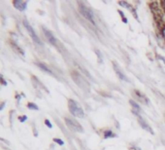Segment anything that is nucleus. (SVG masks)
Masks as SVG:
<instances>
[{
	"label": "nucleus",
	"instance_id": "f257e3e1",
	"mask_svg": "<svg viewBox=\"0 0 165 150\" xmlns=\"http://www.w3.org/2000/svg\"><path fill=\"white\" fill-rule=\"evenodd\" d=\"M68 107H69V110L73 116H75L77 118L85 117V112H84L83 108L81 107V105L78 103L77 101H74V99H69V101H68Z\"/></svg>",
	"mask_w": 165,
	"mask_h": 150
},
{
	"label": "nucleus",
	"instance_id": "f03ea898",
	"mask_svg": "<svg viewBox=\"0 0 165 150\" xmlns=\"http://www.w3.org/2000/svg\"><path fill=\"white\" fill-rule=\"evenodd\" d=\"M79 11L81 14L83 15V17H85L86 20H88L90 22L92 23V25H95V19H94V15L93 13L91 12L90 9H88V7L86 6V5H84L82 3L79 4Z\"/></svg>",
	"mask_w": 165,
	"mask_h": 150
},
{
	"label": "nucleus",
	"instance_id": "7ed1b4c3",
	"mask_svg": "<svg viewBox=\"0 0 165 150\" xmlns=\"http://www.w3.org/2000/svg\"><path fill=\"white\" fill-rule=\"evenodd\" d=\"M72 78L80 88H82L83 90H88V88H90L88 83L86 82V79H84L78 72H73L72 73Z\"/></svg>",
	"mask_w": 165,
	"mask_h": 150
},
{
	"label": "nucleus",
	"instance_id": "20e7f679",
	"mask_svg": "<svg viewBox=\"0 0 165 150\" xmlns=\"http://www.w3.org/2000/svg\"><path fill=\"white\" fill-rule=\"evenodd\" d=\"M23 25H24V27L26 28V30L28 31V33H29V35L31 36V38H32V40L35 42V43H37V44H39V45H42V41L40 40V38L38 37V35L37 34L35 33V31H34V29H33V27L31 26L29 23H28V22L27 21H23Z\"/></svg>",
	"mask_w": 165,
	"mask_h": 150
},
{
	"label": "nucleus",
	"instance_id": "39448f33",
	"mask_svg": "<svg viewBox=\"0 0 165 150\" xmlns=\"http://www.w3.org/2000/svg\"><path fill=\"white\" fill-rule=\"evenodd\" d=\"M64 120H65V123H66L67 127L69 128L70 130H72L74 132H80V133H82V132L84 131L82 126H81L77 121L69 119V118H65Z\"/></svg>",
	"mask_w": 165,
	"mask_h": 150
},
{
	"label": "nucleus",
	"instance_id": "423d86ee",
	"mask_svg": "<svg viewBox=\"0 0 165 150\" xmlns=\"http://www.w3.org/2000/svg\"><path fill=\"white\" fill-rule=\"evenodd\" d=\"M138 122H139V124H140V126L144 129V130L147 131V132H149V133H151V135H153V131L151 130V128L150 127V125L147 124L146 121L144 120L141 116H139V115H138Z\"/></svg>",
	"mask_w": 165,
	"mask_h": 150
},
{
	"label": "nucleus",
	"instance_id": "0eeeda50",
	"mask_svg": "<svg viewBox=\"0 0 165 150\" xmlns=\"http://www.w3.org/2000/svg\"><path fill=\"white\" fill-rule=\"evenodd\" d=\"M43 30H44V34H45V36L47 37V40H48L51 44H53V45H56V39L53 35V33H52L50 30L46 29V28H43Z\"/></svg>",
	"mask_w": 165,
	"mask_h": 150
},
{
	"label": "nucleus",
	"instance_id": "6e6552de",
	"mask_svg": "<svg viewBox=\"0 0 165 150\" xmlns=\"http://www.w3.org/2000/svg\"><path fill=\"white\" fill-rule=\"evenodd\" d=\"M13 4H14V6L16 7V9L20 10V11H24L27 6L26 2L20 1V0H15V1L13 2Z\"/></svg>",
	"mask_w": 165,
	"mask_h": 150
},
{
	"label": "nucleus",
	"instance_id": "1a4fd4ad",
	"mask_svg": "<svg viewBox=\"0 0 165 150\" xmlns=\"http://www.w3.org/2000/svg\"><path fill=\"white\" fill-rule=\"evenodd\" d=\"M114 68H115V71H116L117 73V75L119 76V78L120 79V80H122V81H126V82H129V80H128V78L125 76L124 73L122 72V70L120 69L119 67L116 66V64H114Z\"/></svg>",
	"mask_w": 165,
	"mask_h": 150
},
{
	"label": "nucleus",
	"instance_id": "9d476101",
	"mask_svg": "<svg viewBox=\"0 0 165 150\" xmlns=\"http://www.w3.org/2000/svg\"><path fill=\"white\" fill-rule=\"evenodd\" d=\"M129 102H130V104H131L132 107H133V112H134L136 115H138V113L140 112V110H141L140 109V106H139V105L136 103L135 101H130Z\"/></svg>",
	"mask_w": 165,
	"mask_h": 150
},
{
	"label": "nucleus",
	"instance_id": "9b49d317",
	"mask_svg": "<svg viewBox=\"0 0 165 150\" xmlns=\"http://www.w3.org/2000/svg\"><path fill=\"white\" fill-rule=\"evenodd\" d=\"M135 93L137 94V97L139 98V99H141V101H142L144 102V103H148V99H147L145 98V97L143 96L142 94H140V93H139V92H137V91H136Z\"/></svg>",
	"mask_w": 165,
	"mask_h": 150
},
{
	"label": "nucleus",
	"instance_id": "f8f14e48",
	"mask_svg": "<svg viewBox=\"0 0 165 150\" xmlns=\"http://www.w3.org/2000/svg\"><path fill=\"white\" fill-rule=\"evenodd\" d=\"M38 65H39V67H40V68H42V69L44 70V71H46V72L50 73V74H52V71H51V70L49 69L48 67L46 66L45 64H41V62H39V64H38Z\"/></svg>",
	"mask_w": 165,
	"mask_h": 150
},
{
	"label": "nucleus",
	"instance_id": "ddd939ff",
	"mask_svg": "<svg viewBox=\"0 0 165 150\" xmlns=\"http://www.w3.org/2000/svg\"><path fill=\"white\" fill-rule=\"evenodd\" d=\"M120 4L122 5V6H124V7H126L127 9L129 10V11L133 12V7L130 6V5L127 3V2H122V1H120Z\"/></svg>",
	"mask_w": 165,
	"mask_h": 150
},
{
	"label": "nucleus",
	"instance_id": "4468645a",
	"mask_svg": "<svg viewBox=\"0 0 165 150\" xmlns=\"http://www.w3.org/2000/svg\"><path fill=\"white\" fill-rule=\"evenodd\" d=\"M27 106H28V108H31V109H34V110H38V106H37V105H35L34 103H28Z\"/></svg>",
	"mask_w": 165,
	"mask_h": 150
},
{
	"label": "nucleus",
	"instance_id": "2eb2a0df",
	"mask_svg": "<svg viewBox=\"0 0 165 150\" xmlns=\"http://www.w3.org/2000/svg\"><path fill=\"white\" fill-rule=\"evenodd\" d=\"M113 136H115V135H113V133H112V132H108V131H107V132H105V138H113Z\"/></svg>",
	"mask_w": 165,
	"mask_h": 150
},
{
	"label": "nucleus",
	"instance_id": "dca6fc26",
	"mask_svg": "<svg viewBox=\"0 0 165 150\" xmlns=\"http://www.w3.org/2000/svg\"><path fill=\"white\" fill-rule=\"evenodd\" d=\"M54 142H56V143H58V144H60V145H63V141L61 140V139H59V138H54Z\"/></svg>",
	"mask_w": 165,
	"mask_h": 150
},
{
	"label": "nucleus",
	"instance_id": "f3484780",
	"mask_svg": "<svg viewBox=\"0 0 165 150\" xmlns=\"http://www.w3.org/2000/svg\"><path fill=\"white\" fill-rule=\"evenodd\" d=\"M45 123H46V125H48V127H49V128H52V127H53V126H52V124H51V122H50L49 120H46V121H45Z\"/></svg>",
	"mask_w": 165,
	"mask_h": 150
},
{
	"label": "nucleus",
	"instance_id": "a211bd4d",
	"mask_svg": "<svg viewBox=\"0 0 165 150\" xmlns=\"http://www.w3.org/2000/svg\"><path fill=\"white\" fill-rule=\"evenodd\" d=\"M119 13L120 14V16H122V20H124V23H127V20L124 18V14H122V12H120V11Z\"/></svg>",
	"mask_w": 165,
	"mask_h": 150
},
{
	"label": "nucleus",
	"instance_id": "6ab92c4d",
	"mask_svg": "<svg viewBox=\"0 0 165 150\" xmlns=\"http://www.w3.org/2000/svg\"><path fill=\"white\" fill-rule=\"evenodd\" d=\"M20 121H22H22H25V120H26V116H23V117H20Z\"/></svg>",
	"mask_w": 165,
	"mask_h": 150
},
{
	"label": "nucleus",
	"instance_id": "aec40b11",
	"mask_svg": "<svg viewBox=\"0 0 165 150\" xmlns=\"http://www.w3.org/2000/svg\"><path fill=\"white\" fill-rule=\"evenodd\" d=\"M162 35H163V37L165 39V26L163 27V29H162Z\"/></svg>",
	"mask_w": 165,
	"mask_h": 150
},
{
	"label": "nucleus",
	"instance_id": "412c9836",
	"mask_svg": "<svg viewBox=\"0 0 165 150\" xmlns=\"http://www.w3.org/2000/svg\"><path fill=\"white\" fill-rule=\"evenodd\" d=\"M161 5L163 6V10H164V12H165V1H162L161 2Z\"/></svg>",
	"mask_w": 165,
	"mask_h": 150
}]
</instances>
